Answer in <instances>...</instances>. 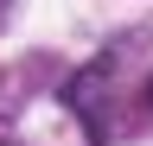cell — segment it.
I'll list each match as a JSON object with an SVG mask.
<instances>
[{
	"instance_id": "1",
	"label": "cell",
	"mask_w": 153,
	"mask_h": 146,
	"mask_svg": "<svg viewBox=\"0 0 153 146\" xmlns=\"http://www.w3.org/2000/svg\"><path fill=\"white\" fill-rule=\"evenodd\" d=\"M108 70H115V57H96L89 70H76V76L64 83V102L89 121V134H96V140L108 134V121H102V76H108Z\"/></svg>"
},
{
	"instance_id": "2",
	"label": "cell",
	"mask_w": 153,
	"mask_h": 146,
	"mask_svg": "<svg viewBox=\"0 0 153 146\" xmlns=\"http://www.w3.org/2000/svg\"><path fill=\"white\" fill-rule=\"evenodd\" d=\"M147 95H153V89H147Z\"/></svg>"
}]
</instances>
